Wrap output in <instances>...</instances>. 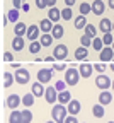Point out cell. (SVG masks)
Wrapping results in <instances>:
<instances>
[{"label": "cell", "mask_w": 114, "mask_h": 123, "mask_svg": "<svg viewBox=\"0 0 114 123\" xmlns=\"http://www.w3.org/2000/svg\"><path fill=\"white\" fill-rule=\"evenodd\" d=\"M51 116L56 123H65V120H67L68 116V110L65 104H55L53 110H51Z\"/></svg>", "instance_id": "obj_1"}, {"label": "cell", "mask_w": 114, "mask_h": 123, "mask_svg": "<svg viewBox=\"0 0 114 123\" xmlns=\"http://www.w3.org/2000/svg\"><path fill=\"white\" fill-rule=\"evenodd\" d=\"M80 77H82V75H80L78 68H75V67L65 70V82H67L68 86H77L78 80H80Z\"/></svg>", "instance_id": "obj_2"}, {"label": "cell", "mask_w": 114, "mask_h": 123, "mask_svg": "<svg viewBox=\"0 0 114 123\" xmlns=\"http://www.w3.org/2000/svg\"><path fill=\"white\" fill-rule=\"evenodd\" d=\"M53 56H55V60H58V62L65 60V58L68 56V46H67V44H56L55 50H53Z\"/></svg>", "instance_id": "obj_3"}, {"label": "cell", "mask_w": 114, "mask_h": 123, "mask_svg": "<svg viewBox=\"0 0 114 123\" xmlns=\"http://www.w3.org/2000/svg\"><path fill=\"white\" fill-rule=\"evenodd\" d=\"M14 75H15V82H17L19 86H26V84L31 80V75H29V72H27L26 68H22V67H21L17 72H15Z\"/></svg>", "instance_id": "obj_4"}, {"label": "cell", "mask_w": 114, "mask_h": 123, "mask_svg": "<svg viewBox=\"0 0 114 123\" xmlns=\"http://www.w3.org/2000/svg\"><path fill=\"white\" fill-rule=\"evenodd\" d=\"M44 99H46L48 104H55L58 101V91H56L55 86H48V89L44 92Z\"/></svg>", "instance_id": "obj_5"}, {"label": "cell", "mask_w": 114, "mask_h": 123, "mask_svg": "<svg viewBox=\"0 0 114 123\" xmlns=\"http://www.w3.org/2000/svg\"><path fill=\"white\" fill-rule=\"evenodd\" d=\"M53 68H41L39 72H38V82H41V84H48L51 80V77H53Z\"/></svg>", "instance_id": "obj_6"}, {"label": "cell", "mask_w": 114, "mask_h": 123, "mask_svg": "<svg viewBox=\"0 0 114 123\" xmlns=\"http://www.w3.org/2000/svg\"><path fill=\"white\" fill-rule=\"evenodd\" d=\"M111 84H112V80L109 79L107 75H104V74L97 75V79H95V86L99 87V89H102V91H107V89L111 87Z\"/></svg>", "instance_id": "obj_7"}, {"label": "cell", "mask_w": 114, "mask_h": 123, "mask_svg": "<svg viewBox=\"0 0 114 123\" xmlns=\"http://www.w3.org/2000/svg\"><path fill=\"white\" fill-rule=\"evenodd\" d=\"M39 33H41V27H39V26H36V24H32V26H29V27H27V34H26V38H27V39H31V41H38Z\"/></svg>", "instance_id": "obj_8"}, {"label": "cell", "mask_w": 114, "mask_h": 123, "mask_svg": "<svg viewBox=\"0 0 114 123\" xmlns=\"http://www.w3.org/2000/svg\"><path fill=\"white\" fill-rule=\"evenodd\" d=\"M114 58V50H112V46L109 48V46H106V48H102V51H99V60L102 62H111Z\"/></svg>", "instance_id": "obj_9"}, {"label": "cell", "mask_w": 114, "mask_h": 123, "mask_svg": "<svg viewBox=\"0 0 114 123\" xmlns=\"http://www.w3.org/2000/svg\"><path fill=\"white\" fill-rule=\"evenodd\" d=\"M22 103V99L17 96V94H10L7 99H5V106L10 108V110H17V106Z\"/></svg>", "instance_id": "obj_10"}, {"label": "cell", "mask_w": 114, "mask_h": 123, "mask_svg": "<svg viewBox=\"0 0 114 123\" xmlns=\"http://www.w3.org/2000/svg\"><path fill=\"white\" fill-rule=\"evenodd\" d=\"M67 110H68V115L77 116V115L80 113V110H82V104H80L78 99H72V101L68 103V106H67Z\"/></svg>", "instance_id": "obj_11"}, {"label": "cell", "mask_w": 114, "mask_h": 123, "mask_svg": "<svg viewBox=\"0 0 114 123\" xmlns=\"http://www.w3.org/2000/svg\"><path fill=\"white\" fill-rule=\"evenodd\" d=\"M78 72H80V75H82L84 79H89V77L92 75V72H94V65H90V63H87V62H84V63L78 67Z\"/></svg>", "instance_id": "obj_12"}, {"label": "cell", "mask_w": 114, "mask_h": 123, "mask_svg": "<svg viewBox=\"0 0 114 123\" xmlns=\"http://www.w3.org/2000/svg\"><path fill=\"white\" fill-rule=\"evenodd\" d=\"M27 27H29V26H26V22H22V21L15 22V26H14V34H15V36H26V34H27Z\"/></svg>", "instance_id": "obj_13"}, {"label": "cell", "mask_w": 114, "mask_h": 123, "mask_svg": "<svg viewBox=\"0 0 114 123\" xmlns=\"http://www.w3.org/2000/svg\"><path fill=\"white\" fill-rule=\"evenodd\" d=\"M104 10H106V4L102 2V0H94L92 2V12L95 15H102Z\"/></svg>", "instance_id": "obj_14"}, {"label": "cell", "mask_w": 114, "mask_h": 123, "mask_svg": "<svg viewBox=\"0 0 114 123\" xmlns=\"http://www.w3.org/2000/svg\"><path fill=\"white\" fill-rule=\"evenodd\" d=\"M53 26H55V22L53 21H50V19H43L41 22H39V27H41V33L43 34H46V33H51L53 31Z\"/></svg>", "instance_id": "obj_15"}, {"label": "cell", "mask_w": 114, "mask_h": 123, "mask_svg": "<svg viewBox=\"0 0 114 123\" xmlns=\"http://www.w3.org/2000/svg\"><path fill=\"white\" fill-rule=\"evenodd\" d=\"M48 19L53 21V22L56 24V22L61 19V10L56 9V7H50V12H48Z\"/></svg>", "instance_id": "obj_16"}, {"label": "cell", "mask_w": 114, "mask_h": 123, "mask_svg": "<svg viewBox=\"0 0 114 123\" xmlns=\"http://www.w3.org/2000/svg\"><path fill=\"white\" fill-rule=\"evenodd\" d=\"M70 101H72V94H70L68 89L58 92V103H60V104H68Z\"/></svg>", "instance_id": "obj_17"}, {"label": "cell", "mask_w": 114, "mask_h": 123, "mask_svg": "<svg viewBox=\"0 0 114 123\" xmlns=\"http://www.w3.org/2000/svg\"><path fill=\"white\" fill-rule=\"evenodd\" d=\"M31 92H32V94H34L36 98H41V96H44L46 89L43 87L41 82H34V84H32V87H31Z\"/></svg>", "instance_id": "obj_18"}, {"label": "cell", "mask_w": 114, "mask_h": 123, "mask_svg": "<svg viewBox=\"0 0 114 123\" xmlns=\"http://www.w3.org/2000/svg\"><path fill=\"white\" fill-rule=\"evenodd\" d=\"M109 103H112V94H111L109 91H102L101 94H99V104L106 106V104H109Z\"/></svg>", "instance_id": "obj_19"}, {"label": "cell", "mask_w": 114, "mask_h": 123, "mask_svg": "<svg viewBox=\"0 0 114 123\" xmlns=\"http://www.w3.org/2000/svg\"><path fill=\"white\" fill-rule=\"evenodd\" d=\"M99 29L102 31V34L111 33V31H112V22H111V19H102V21L99 22Z\"/></svg>", "instance_id": "obj_20"}, {"label": "cell", "mask_w": 114, "mask_h": 123, "mask_svg": "<svg viewBox=\"0 0 114 123\" xmlns=\"http://www.w3.org/2000/svg\"><path fill=\"white\" fill-rule=\"evenodd\" d=\"M15 82V75L10 72H4V89H9Z\"/></svg>", "instance_id": "obj_21"}, {"label": "cell", "mask_w": 114, "mask_h": 123, "mask_svg": "<svg viewBox=\"0 0 114 123\" xmlns=\"http://www.w3.org/2000/svg\"><path fill=\"white\" fill-rule=\"evenodd\" d=\"M87 55H89V48H84V46H80V48L75 50V60H78V62L85 60Z\"/></svg>", "instance_id": "obj_22"}, {"label": "cell", "mask_w": 114, "mask_h": 123, "mask_svg": "<svg viewBox=\"0 0 114 123\" xmlns=\"http://www.w3.org/2000/svg\"><path fill=\"white\" fill-rule=\"evenodd\" d=\"M12 48H14V51H21L24 48V38L22 36H15L12 39Z\"/></svg>", "instance_id": "obj_23"}, {"label": "cell", "mask_w": 114, "mask_h": 123, "mask_svg": "<svg viewBox=\"0 0 114 123\" xmlns=\"http://www.w3.org/2000/svg\"><path fill=\"white\" fill-rule=\"evenodd\" d=\"M53 34L51 33H46V34H41V38H39V41H41V44H43V48H46V46H50L51 43H53Z\"/></svg>", "instance_id": "obj_24"}, {"label": "cell", "mask_w": 114, "mask_h": 123, "mask_svg": "<svg viewBox=\"0 0 114 123\" xmlns=\"http://www.w3.org/2000/svg\"><path fill=\"white\" fill-rule=\"evenodd\" d=\"M34 94H32V92H27V94H24L22 96V104L26 106V108H31L32 104H34Z\"/></svg>", "instance_id": "obj_25"}, {"label": "cell", "mask_w": 114, "mask_h": 123, "mask_svg": "<svg viewBox=\"0 0 114 123\" xmlns=\"http://www.w3.org/2000/svg\"><path fill=\"white\" fill-rule=\"evenodd\" d=\"M51 34H53V38H55V39H60V38L65 34L63 26H61V24H55V26H53V31H51Z\"/></svg>", "instance_id": "obj_26"}, {"label": "cell", "mask_w": 114, "mask_h": 123, "mask_svg": "<svg viewBox=\"0 0 114 123\" xmlns=\"http://www.w3.org/2000/svg\"><path fill=\"white\" fill-rule=\"evenodd\" d=\"M9 123H22V115H21V111L14 110V111L10 113V116H9Z\"/></svg>", "instance_id": "obj_27"}, {"label": "cell", "mask_w": 114, "mask_h": 123, "mask_svg": "<svg viewBox=\"0 0 114 123\" xmlns=\"http://www.w3.org/2000/svg\"><path fill=\"white\" fill-rule=\"evenodd\" d=\"M41 50H43V44H41V41H31L29 51H31L32 55H38V53H39Z\"/></svg>", "instance_id": "obj_28"}, {"label": "cell", "mask_w": 114, "mask_h": 123, "mask_svg": "<svg viewBox=\"0 0 114 123\" xmlns=\"http://www.w3.org/2000/svg\"><path fill=\"white\" fill-rule=\"evenodd\" d=\"M75 29H84L87 26V19H85V15H78V17H75Z\"/></svg>", "instance_id": "obj_29"}, {"label": "cell", "mask_w": 114, "mask_h": 123, "mask_svg": "<svg viewBox=\"0 0 114 123\" xmlns=\"http://www.w3.org/2000/svg\"><path fill=\"white\" fill-rule=\"evenodd\" d=\"M7 17L10 22H19V9H10L7 12Z\"/></svg>", "instance_id": "obj_30"}, {"label": "cell", "mask_w": 114, "mask_h": 123, "mask_svg": "<svg viewBox=\"0 0 114 123\" xmlns=\"http://www.w3.org/2000/svg\"><path fill=\"white\" fill-rule=\"evenodd\" d=\"M84 31H85V34L89 36V38H97V29H95V26H92V24H87L85 27H84Z\"/></svg>", "instance_id": "obj_31"}, {"label": "cell", "mask_w": 114, "mask_h": 123, "mask_svg": "<svg viewBox=\"0 0 114 123\" xmlns=\"http://www.w3.org/2000/svg\"><path fill=\"white\" fill-rule=\"evenodd\" d=\"M92 115H94L95 118H102V116H104V106H102V104H95V106L92 108Z\"/></svg>", "instance_id": "obj_32"}, {"label": "cell", "mask_w": 114, "mask_h": 123, "mask_svg": "<svg viewBox=\"0 0 114 123\" xmlns=\"http://www.w3.org/2000/svg\"><path fill=\"white\" fill-rule=\"evenodd\" d=\"M92 48H94L95 51H102V48H104L102 38H94V39H92Z\"/></svg>", "instance_id": "obj_33"}, {"label": "cell", "mask_w": 114, "mask_h": 123, "mask_svg": "<svg viewBox=\"0 0 114 123\" xmlns=\"http://www.w3.org/2000/svg\"><path fill=\"white\" fill-rule=\"evenodd\" d=\"M90 10H92V4H87V2L80 4V15H87Z\"/></svg>", "instance_id": "obj_34"}, {"label": "cell", "mask_w": 114, "mask_h": 123, "mask_svg": "<svg viewBox=\"0 0 114 123\" xmlns=\"http://www.w3.org/2000/svg\"><path fill=\"white\" fill-rule=\"evenodd\" d=\"M72 15H73L72 7H65V9L61 10V19H65V21H70V19H72Z\"/></svg>", "instance_id": "obj_35"}, {"label": "cell", "mask_w": 114, "mask_h": 123, "mask_svg": "<svg viewBox=\"0 0 114 123\" xmlns=\"http://www.w3.org/2000/svg\"><path fill=\"white\" fill-rule=\"evenodd\" d=\"M80 44H82L84 48H90V46H92V38H89L87 34H84L82 38H80Z\"/></svg>", "instance_id": "obj_36"}, {"label": "cell", "mask_w": 114, "mask_h": 123, "mask_svg": "<svg viewBox=\"0 0 114 123\" xmlns=\"http://www.w3.org/2000/svg\"><path fill=\"white\" fill-rule=\"evenodd\" d=\"M102 43H104V46H112V43H114V38H112V34H111V33H107V34H102Z\"/></svg>", "instance_id": "obj_37"}, {"label": "cell", "mask_w": 114, "mask_h": 123, "mask_svg": "<svg viewBox=\"0 0 114 123\" xmlns=\"http://www.w3.org/2000/svg\"><path fill=\"white\" fill-rule=\"evenodd\" d=\"M21 115H22V123H31V121H32V113H31L29 110L21 111Z\"/></svg>", "instance_id": "obj_38"}, {"label": "cell", "mask_w": 114, "mask_h": 123, "mask_svg": "<svg viewBox=\"0 0 114 123\" xmlns=\"http://www.w3.org/2000/svg\"><path fill=\"white\" fill-rule=\"evenodd\" d=\"M67 86H68V84H67V82H65V80H58V82L55 84V87H56V91H58V92H61V91H65V89H67Z\"/></svg>", "instance_id": "obj_39"}, {"label": "cell", "mask_w": 114, "mask_h": 123, "mask_svg": "<svg viewBox=\"0 0 114 123\" xmlns=\"http://www.w3.org/2000/svg\"><path fill=\"white\" fill-rule=\"evenodd\" d=\"M51 68H53V70H60V72H63V70H67V65H65L63 62H61V63H58V62H55Z\"/></svg>", "instance_id": "obj_40"}, {"label": "cell", "mask_w": 114, "mask_h": 123, "mask_svg": "<svg viewBox=\"0 0 114 123\" xmlns=\"http://www.w3.org/2000/svg\"><path fill=\"white\" fill-rule=\"evenodd\" d=\"M26 4V0H12V5L14 9H22V5Z\"/></svg>", "instance_id": "obj_41"}, {"label": "cell", "mask_w": 114, "mask_h": 123, "mask_svg": "<svg viewBox=\"0 0 114 123\" xmlns=\"http://www.w3.org/2000/svg\"><path fill=\"white\" fill-rule=\"evenodd\" d=\"M36 7L38 9H46L48 7V0H36Z\"/></svg>", "instance_id": "obj_42"}, {"label": "cell", "mask_w": 114, "mask_h": 123, "mask_svg": "<svg viewBox=\"0 0 114 123\" xmlns=\"http://www.w3.org/2000/svg\"><path fill=\"white\" fill-rule=\"evenodd\" d=\"M94 70H97L99 74H104V70H106V65H104V63H95V65H94Z\"/></svg>", "instance_id": "obj_43"}, {"label": "cell", "mask_w": 114, "mask_h": 123, "mask_svg": "<svg viewBox=\"0 0 114 123\" xmlns=\"http://www.w3.org/2000/svg\"><path fill=\"white\" fill-rule=\"evenodd\" d=\"M12 60H14V55L10 51H5L4 53V62H9V63H12Z\"/></svg>", "instance_id": "obj_44"}, {"label": "cell", "mask_w": 114, "mask_h": 123, "mask_svg": "<svg viewBox=\"0 0 114 123\" xmlns=\"http://www.w3.org/2000/svg\"><path fill=\"white\" fill-rule=\"evenodd\" d=\"M65 123H78V120H77V116L70 115V116H67V120H65Z\"/></svg>", "instance_id": "obj_45"}, {"label": "cell", "mask_w": 114, "mask_h": 123, "mask_svg": "<svg viewBox=\"0 0 114 123\" xmlns=\"http://www.w3.org/2000/svg\"><path fill=\"white\" fill-rule=\"evenodd\" d=\"M7 22H10V21H9V17H7V14H4V17H2V26H7Z\"/></svg>", "instance_id": "obj_46"}, {"label": "cell", "mask_w": 114, "mask_h": 123, "mask_svg": "<svg viewBox=\"0 0 114 123\" xmlns=\"http://www.w3.org/2000/svg\"><path fill=\"white\" fill-rule=\"evenodd\" d=\"M65 4H67V7H72L75 5V0H65Z\"/></svg>", "instance_id": "obj_47"}, {"label": "cell", "mask_w": 114, "mask_h": 123, "mask_svg": "<svg viewBox=\"0 0 114 123\" xmlns=\"http://www.w3.org/2000/svg\"><path fill=\"white\" fill-rule=\"evenodd\" d=\"M29 9H31V5H29V4L26 2V4L22 5V10H24V12H29Z\"/></svg>", "instance_id": "obj_48"}, {"label": "cell", "mask_w": 114, "mask_h": 123, "mask_svg": "<svg viewBox=\"0 0 114 123\" xmlns=\"http://www.w3.org/2000/svg\"><path fill=\"white\" fill-rule=\"evenodd\" d=\"M56 4V0H48V7H55Z\"/></svg>", "instance_id": "obj_49"}, {"label": "cell", "mask_w": 114, "mask_h": 123, "mask_svg": "<svg viewBox=\"0 0 114 123\" xmlns=\"http://www.w3.org/2000/svg\"><path fill=\"white\" fill-rule=\"evenodd\" d=\"M107 5H109L111 9H114V0H107Z\"/></svg>", "instance_id": "obj_50"}, {"label": "cell", "mask_w": 114, "mask_h": 123, "mask_svg": "<svg viewBox=\"0 0 114 123\" xmlns=\"http://www.w3.org/2000/svg\"><path fill=\"white\" fill-rule=\"evenodd\" d=\"M109 67H111V70H112V72H114V63H111V65H109Z\"/></svg>", "instance_id": "obj_51"}, {"label": "cell", "mask_w": 114, "mask_h": 123, "mask_svg": "<svg viewBox=\"0 0 114 123\" xmlns=\"http://www.w3.org/2000/svg\"><path fill=\"white\" fill-rule=\"evenodd\" d=\"M46 123H56V121H55V120H51V121H46Z\"/></svg>", "instance_id": "obj_52"}, {"label": "cell", "mask_w": 114, "mask_h": 123, "mask_svg": "<svg viewBox=\"0 0 114 123\" xmlns=\"http://www.w3.org/2000/svg\"><path fill=\"white\" fill-rule=\"evenodd\" d=\"M111 87H112V91H114V80H112V84H111Z\"/></svg>", "instance_id": "obj_53"}, {"label": "cell", "mask_w": 114, "mask_h": 123, "mask_svg": "<svg viewBox=\"0 0 114 123\" xmlns=\"http://www.w3.org/2000/svg\"><path fill=\"white\" fill-rule=\"evenodd\" d=\"M112 31H114V22H112Z\"/></svg>", "instance_id": "obj_54"}, {"label": "cell", "mask_w": 114, "mask_h": 123, "mask_svg": "<svg viewBox=\"0 0 114 123\" xmlns=\"http://www.w3.org/2000/svg\"><path fill=\"white\" fill-rule=\"evenodd\" d=\"M112 50H114V43H112Z\"/></svg>", "instance_id": "obj_55"}, {"label": "cell", "mask_w": 114, "mask_h": 123, "mask_svg": "<svg viewBox=\"0 0 114 123\" xmlns=\"http://www.w3.org/2000/svg\"><path fill=\"white\" fill-rule=\"evenodd\" d=\"M107 123H114V121H107Z\"/></svg>", "instance_id": "obj_56"}]
</instances>
